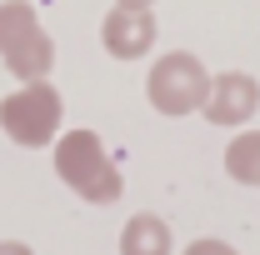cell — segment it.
<instances>
[{"label":"cell","instance_id":"1","mask_svg":"<svg viewBox=\"0 0 260 255\" xmlns=\"http://www.w3.org/2000/svg\"><path fill=\"white\" fill-rule=\"evenodd\" d=\"M55 175H60L70 190L90 205H115L125 180H120V165L110 160L105 140L95 130H65L55 135Z\"/></svg>","mask_w":260,"mask_h":255},{"label":"cell","instance_id":"2","mask_svg":"<svg viewBox=\"0 0 260 255\" xmlns=\"http://www.w3.org/2000/svg\"><path fill=\"white\" fill-rule=\"evenodd\" d=\"M0 60L20 80H45L55 65V40L45 35L30 0H0Z\"/></svg>","mask_w":260,"mask_h":255},{"label":"cell","instance_id":"3","mask_svg":"<svg viewBox=\"0 0 260 255\" xmlns=\"http://www.w3.org/2000/svg\"><path fill=\"white\" fill-rule=\"evenodd\" d=\"M60 115H65V100L50 80H25L20 90L0 100V130L25 145V150H40L60 135Z\"/></svg>","mask_w":260,"mask_h":255},{"label":"cell","instance_id":"4","mask_svg":"<svg viewBox=\"0 0 260 255\" xmlns=\"http://www.w3.org/2000/svg\"><path fill=\"white\" fill-rule=\"evenodd\" d=\"M205 85H210V75H205V65L195 60L190 50H170L160 60L150 65V75H145V95L150 105L160 110V115H195L200 110V100H205Z\"/></svg>","mask_w":260,"mask_h":255},{"label":"cell","instance_id":"5","mask_svg":"<svg viewBox=\"0 0 260 255\" xmlns=\"http://www.w3.org/2000/svg\"><path fill=\"white\" fill-rule=\"evenodd\" d=\"M260 110V85L255 75H245V70H220V75H210V85H205V100H200V115L210 120V125H245L250 115Z\"/></svg>","mask_w":260,"mask_h":255},{"label":"cell","instance_id":"6","mask_svg":"<svg viewBox=\"0 0 260 255\" xmlns=\"http://www.w3.org/2000/svg\"><path fill=\"white\" fill-rule=\"evenodd\" d=\"M100 45L115 55V60H140L155 50V15L150 10H125L115 5L105 20H100Z\"/></svg>","mask_w":260,"mask_h":255},{"label":"cell","instance_id":"7","mask_svg":"<svg viewBox=\"0 0 260 255\" xmlns=\"http://www.w3.org/2000/svg\"><path fill=\"white\" fill-rule=\"evenodd\" d=\"M120 255H170V225L160 215H130L120 230Z\"/></svg>","mask_w":260,"mask_h":255},{"label":"cell","instance_id":"8","mask_svg":"<svg viewBox=\"0 0 260 255\" xmlns=\"http://www.w3.org/2000/svg\"><path fill=\"white\" fill-rule=\"evenodd\" d=\"M225 170L240 185H260V130H240L225 145Z\"/></svg>","mask_w":260,"mask_h":255},{"label":"cell","instance_id":"9","mask_svg":"<svg viewBox=\"0 0 260 255\" xmlns=\"http://www.w3.org/2000/svg\"><path fill=\"white\" fill-rule=\"evenodd\" d=\"M185 255H240L235 245H225V240H215V235H205V240H190L185 245Z\"/></svg>","mask_w":260,"mask_h":255},{"label":"cell","instance_id":"10","mask_svg":"<svg viewBox=\"0 0 260 255\" xmlns=\"http://www.w3.org/2000/svg\"><path fill=\"white\" fill-rule=\"evenodd\" d=\"M0 255H35L30 245H20V240H0Z\"/></svg>","mask_w":260,"mask_h":255},{"label":"cell","instance_id":"11","mask_svg":"<svg viewBox=\"0 0 260 255\" xmlns=\"http://www.w3.org/2000/svg\"><path fill=\"white\" fill-rule=\"evenodd\" d=\"M115 5H125V10H150L155 0H115Z\"/></svg>","mask_w":260,"mask_h":255}]
</instances>
